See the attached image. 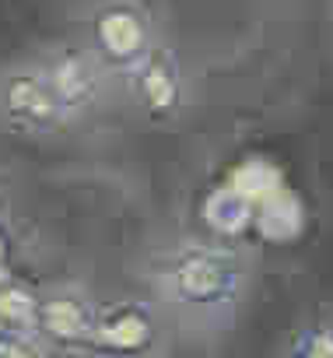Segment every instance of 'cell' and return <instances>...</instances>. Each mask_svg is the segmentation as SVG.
<instances>
[{
  "label": "cell",
  "mask_w": 333,
  "mask_h": 358,
  "mask_svg": "<svg viewBox=\"0 0 333 358\" xmlns=\"http://www.w3.org/2000/svg\"><path fill=\"white\" fill-rule=\"evenodd\" d=\"M154 46L151 22L137 4L112 0L91 15V53L112 74H130Z\"/></svg>",
  "instance_id": "277c9868"
},
{
  "label": "cell",
  "mask_w": 333,
  "mask_h": 358,
  "mask_svg": "<svg viewBox=\"0 0 333 358\" xmlns=\"http://www.w3.org/2000/svg\"><path fill=\"white\" fill-rule=\"evenodd\" d=\"M200 222L214 243L235 246L256 232V204L221 179L200 197Z\"/></svg>",
  "instance_id": "ba28073f"
},
{
  "label": "cell",
  "mask_w": 333,
  "mask_h": 358,
  "mask_svg": "<svg viewBox=\"0 0 333 358\" xmlns=\"http://www.w3.org/2000/svg\"><path fill=\"white\" fill-rule=\"evenodd\" d=\"M0 334H8V323L4 320H0Z\"/></svg>",
  "instance_id": "2e32d148"
},
{
  "label": "cell",
  "mask_w": 333,
  "mask_h": 358,
  "mask_svg": "<svg viewBox=\"0 0 333 358\" xmlns=\"http://www.w3.org/2000/svg\"><path fill=\"white\" fill-rule=\"evenodd\" d=\"M0 358H53L36 330H8L0 334Z\"/></svg>",
  "instance_id": "4fadbf2b"
},
{
  "label": "cell",
  "mask_w": 333,
  "mask_h": 358,
  "mask_svg": "<svg viewBox=\"0 0 333 358\" xmlns=\"http://www.w3.org/2000/svg\"><path fill=\"white\" fill-rule=\"evenodd\" d=\"M158 281L169 306L190 316H214L242 299L246 267L225 243H193L165 257Z\"/></svg>",
  "instance_id": "6da1fadb"
},
{
  "label": "cell",
  "mask_w": 333,
  "mask_h": 358,
  "mask_svg": "<svg viewBox=\"0 0 333 358\" xmlns=\"http://www.w3.org/2000/svg\"><path fill=\"white\" fill-rule=\"evenodd\" d=\"M130 85H133V99L140 102V109L154 120H172L183 109L186 81L169 46H151V53L130 71Z\"/></svg>",
  "instance_id": "52a82bcc"
},
{
  "label": "cell",
  "mask_w": 333,
  "mask_h": 358,
  "mask_svg": "<svg viewBox=\"0 0 333 358\" xmlns=\"http://www.w3.org/2000/svg\"><path fill=\"white\" fill-rule=\"evenodd\" d=\"M36 309H39V292L4 278L0 281V320L8 323V330H32L36 327Z\"/></svg>",
  "instance_id": "7c38bea8"
},
{
  "label": "cell",
  "mask_w": 333,
  "mask_h": 358,
  "mask_svg": "<svg viewBox=\"0 0 333 358\" xmlns=\"http://www.w3.org/2000/svg\"><path fill=\"white\" fill-rule=\"evenodd\" d=\"M305 232V201L284 183L267 201L256 204V239L263 243H295Z\"/></svg>",
  "instance_id": "9c48e42d"
},
{
  "label": "cell",
  "mask_w": 333,
  "mask_h": 358,
  "mask_svg": "<svg viewBox=\"0 0 333 358\" xmlns=\"http://www.w3.org/2000/svg\"><path fill=\"white\" fill-rule=\"evenodd\" d=\"M0 120L11 130L32 134V137L71 127L43 64H25L0 74Z\"/></svg>",
  "instance_id": "3957f363"
},
{
  "label": "cell",
  "mask_w": 333,
  "mask_h": 358,
  "mask_svg": "<svg viewBox=\"0 0 333 358\" xmlns=\"http://www.w3.org/2000/svg\"><path fill=\"white\" fill-rule=\"evenodd\" d=\"M225 183L235 187L239 194H246L253 204H260V201H267L274 190L284 187V176H281V169H277L270 158L249 155V158H242V162H235V165L228 169Z\"/></svg>",
  "instance_id": "30bf717a"
},
{
  "label": "cell",
  "mask_w": 333,
  "mask_h": 358,
  "mask_svg": "<svg viewBox=\"0 0 333 358\" xmlns=\"http://www.w3.org/2000/svg\"><path fill=\"white\" fill-rule=\"evenodd\" d=\"M147 358H169V355H161V351H154V355H147Z\"/></svg>",
  "instance_id": "9a60e30c"
},
{
  "label": "cell",
  "mask_w": 333,
  "mask_h": 358,
  "mask_svg": "<svg viewBox=\"0 0 333 358\" xmlns=\"http://www.w3.org/2000/svg\"><path fill=\"white\" fill-rule=\"evenodd\" d=\"M161 348V320L140 299H112L95 309L88 355L95 358H147Z\"/></svg>",
  "instance_id": "7a4b0ae2"
},
{
  "label": "cell",
  "mask_w": 333,
  "mask_h": 358,
  "mask_svg": "<svg viewBox=\"0 0 333 358\" xmlns=\"http://www.w3.org/2000/svg\"><path fill=\"white\" fill-rule=\"evenodd\" d=\"M95 309H98V302H91L88 292H81V288H53V292L39 295V309H36V327L32 330H36V337L46 344V351L53 358L88 355Z\"/></svg>",
  "instance_id": "5b68a950"
},
{
  "label": "cell",
  "mask_w": 333,
  "mask_h": 358,
  "mask_svg": "<svg viewBox=\"0 0 333 358\" xmlns=\"http://www.w3.org/2000/svg\"><path fill=\"white\" fill-rule=\"evenodd\" d=\"M46 67V78L60 99V109L67 116V123H77L84 120L98 99H102V88H105V67L102 60L84 50V46H57L46 60H39Z\"/></svg>",
  "instance_id": "8992f818"
},
{
  "label": "cell",
  "mask_w": 333,
  "mask_h": 358,
  "mask_svg": "<svg viewBox=\"0 0 333 358\" xmlns=\"http://www.w3.org/2000/svg\"><path fill=\"white\" fill-rule=\"evenodd\" d=\"M284 358H333V313L295 327L284 344Z\"/></svg>",
  "instance_id": "8fae6325"
},
{
  "label": "cell",
  "mask_w": 333,
  "mask_h": 358,
  "mask_svg": "<svg viewBox=\"0 0 333 358\" xmlns=\"http://www.w3.org/2000/svg\"><path fill=\"white\" fill-rule=\"evenodd\" d=\"M4 278H11V236L0 225V281Z\"/></svg>",
  "instance_id": "5bb4252c"
}]
</instances>
